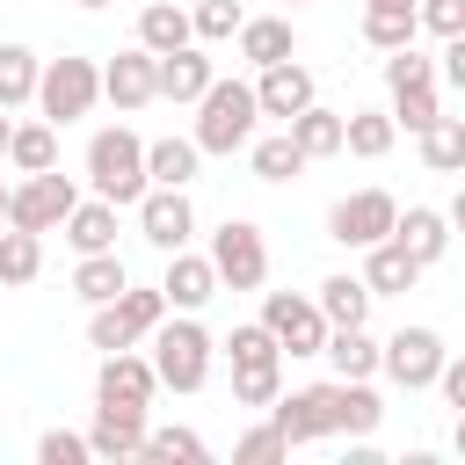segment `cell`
Wrapping results in <instances>:
<instances>
[{"label": "cell", "instance_id": "6da1fadb", "mask_svg": "<svg viewBox=\"0 0 465 465\" xmlns=\"http://www.w3.org/2000/svg\"><path fill=\"white\" fill-rule=\"evenodd\" d=\"M254 124H262V102H254V80H211L203 94H196V145L203 153H218V160H232V153H247L254 145Z\"/></svg>", "mask_w": 465, "mask_h": 465}, {"label": "cell", "instance_id": "7a4b0ae2", "mask_svg": "<svg viewBox=\"0 0 465 465\" xmlns=\"http://www.w3.org/2000/svg\"><path fill=\"white\" fill-rule=\"evenodd\" d=\"M145 341H153V371H160V385H167V392H203V385H211L218 341H211V327H203L196 312H174V320H160Z\"/></svg>", "mask_w": 465, "mask_h": 465}, {"label": "cell", "instance_id": "3957f363", "mask_svg": "<svg viewBox=\"0 0 465 465\" xmlns=\"http://www.w3.org/2000/svg\"><path fill=\"white\" fill-rule=\"evenodd\" d=\"M87 182H94V196H109L116 211L138 203V196L153 189V182H145V138L124 131V124L94 131V138H87Z\"/></svg>", "mask_w": 465, "mask_h": 465}, {"label": "cell", "instance_id": "277c9868", "mask_svg": "<svg viewBox=\"0 0 465 465\" xmlns=\"http://www.w3.org/2000/svg\"><path fill=\"white\" fill-rule=\"evenodd\" d=\"M167 320V291L153 283V291H138V283H124L109 305H94V320H87V341L109 356V349H138L153 327Z\"/></svg>", "mask_w": 465, "mask_h": 465}, {"label": "cell", "instance_id": "5b68a950", "mask_svg": "<svg viewBox=\"0 0 465 465\" xmlns=\"http://www.w3.org/2000/svg\"><path fill=\"white\" fill-rule=\"evenodd\" d=\"M269 421L283 429V443H320V436H341V378L327 385H298V392H276L269 400Z\"/></svg>", "mask_w": 465, "mask_h": 465}, {"label": "cell", "instance_id": "8992f818", "mask_svg": "<svg viewBox=\"0 0 465 465\" xmlns=\"http://www.w3.org/2000/svg\"><path fill=\"white\" fill-rule=\"evenodd\" d=\"M94 102H102V65H94V58H51V65L36 73V109H44V124H80Z\"/></svg>", "mask_w": 465, "mask_h": 465}, {"label": "cell", "instance_id": "52a82bcc", "mask_svg": "<svg viewBox=\"0 0 465 465\" xmlns=\"http://www.w3.org/2000/svg\"><path fill=\"white\" fill-rule=\"evenodd\" d=\"M211 269H218V291H262L269 283V240L254 218H225L211 232Z\"/></svg>", "mask_w": 465, "mask_h": 465}, {"label": "cell", "instance_id": "ba28073f", "mask_svg": "<svg viewBox=\"0 0 465 465\" xmlns=\"http://www.w3.org/2000/svg\"><path fill=\"white\" fill-rule=\"evenodd\" d=\"M73 203H80V189H73V174H58V167H44V174H22V182L7 189V225H22V232H58Z\"/></svg>", "mask_w": 465, "mask_h": 465}, {"label": "cell", "instance_id": "9c48e42d", "mask_svg": "<svg viewBox=\"0 0 465 465\" xmlns=\"http://www.w3.org/2000/svg\"><path fill=\"white\" fill-rule=\"evenodd\" d=\"M262 327L283 341V356H320L327 349V312L298 291H262Z\"/></svg>", "mask_w": 465, "mask_h": 465}, {"label": "cell", "instance_id": "30bf717a", "mask_svg": "<svg viewBox=\"0 0 465 465\" xmlns=\"http://www.w3.org/2000/svg\"><path fill=\"white\" fill-rule=\"evenodd\" d=\"M443 334L436 327H400L392 341H378V371L392 378V385H407V392H421V385H436V371H443Z\"/></svg>", "mask_w": 465, "mask_h": 465}, {"label": "cell", "instance_id": "8fae6325", "mask_svg": "<svg viewBox=\"0 0 465 465\" xmlns=\"http://www.w3.org/2000/svg\"><path fill=\"white\" fill-rule=\"evenodd\" d=\"M392 218H400V203H392L385 189H356V196H341V203L327 211V240H341V247H378V240L392 232Z\"/></svg>", "mask_w": 465, "mask_h": 465}, {"label": "cell", "instance_id": "7c38bea8", "mask_svg": "<svg viewBox=\"0 0 465 465\" xmlns=\"http://www.w3.org/2000/svg\"><path fill=\"white\" fill-rule=\"evenodd\" d=\"M131 211H138V232H145L160 254H174V247H189V240H196V211H189V189H160V182H153V189H145Z\"/></svg>", "mask_w": 465, "mask_h": 465}, {"label": "cell", "instance_id": "4fadbf2b", "mask_svg": "<svg viewBox=\"0 0 465 465\" xmlns=\"http://www.w3.org/2000/svg\"><path fill=\"white\" fill-rule=\"evenodd\" d=\"M153 392H160L153 356H138V349H109V356H102L94 400H109V407H153Z\"/></svg>", "mask_w": 465, "mask_h": 465}, {"label": "cell", "instance_id": "5bb4252c", "mask_svg": "<svg viewBox=\"0 0 465 465\" xmlns=\"http://www.w3.org/2000/svg\"><path fill=\"white\" fill-rule=\"evenodd\" d=\"M102 94H109L116 109H145V102H160V65H153V51H145V44L116 51V58L102 65Z\"/></svg>", "mask_w": 465, "mask_h": 465}, {"label": "cell", "instance_id": "9a60e30c", "mask_svg": "<svg viewBox=\"0 0 465 465\" xmlns=\"http://www.w3.org/2000/svg\"><path fill=\"white\" fill-rule=\"evenodd\" d=\"M254 102H262V116L291 124L305 102H320V87H312V73H305L298 58H276V65H262V80H254Z\"/></svg>", "mask_w": 465, "mask_h": 465}, {"label": "cell", "instance_id": "2e32d148", "mask_svg": "<svg viewBox=\"0 0 465 465\" xmlns=\"http://www.w3.org/2000/svg\"><path fill=\"white\" fill-rule=\"evenodd\" d=\"M160 291H167V312H203V305L218 298V269H211V254H189V247H174V254H167V276H160Z\"/></svg>", "mask_w": 465, "mask_h": 465}, {"label": "cell", "instance_id": "e0dca14e", "mask_svg": "<svg viewBox=\"0 0 465 465\" xmlns=\"http://www.w3.org/2000/svg\"><path fill=\"white\" fill-rule=\"evenodd\" d=\"M87 443H94V458H145V407H109V400H94V429H87Z\"/></svg>", "mask_w": 465, "mask_h": 465}, {"label": "cell", "instance_id": "ac0fdd59", "mask_svg": "<svg viewBox=\"0 0 465 465\" xmlns=\"http://www.w3.org/2000/svg\"><path fill=\"white\" fill-rule=\"evenodd\" d=\"M392 240H400V247H407L421 269H436V262L450 254V240H458V232H450V218H443V211H429V203H407V211L392 218Z\"/></svg>", "mask_w": 465, "mask_h": 465}, {"label": "cell", "instance_id": "d6986e66", "mask_svg": "<svg viewBox=\"0 0 465 465\" xmlns=\"http://www.w3.org/2000/svg\"><path fill=\"white\" fill-rule=\"evenodd\" d=\"M363 283H371V298H407V291L421 283V262L385 232L378 247H363Z\"/></svg>", "mask_w": 465, "mask_h": 465}, {"label": "cell", "instance_id": "ffe728a7", "mask_svg": "<svg viewBox=\"0 0 465 465\" xmlns=\"http://www.w3.org/2000/svg\"><path fill=\"white\" fill-rule=\"evenodd\" d=\"M232 44H240V58H247L254 73H262V65H276V58H298V29H291L283 15H247Z\"/></svg>", "mask_w": 465, "mask_h": 465}, {"label": "cell", "instance_id": "44dd1931", "mask_svg": "<svg viewBox=\"0 0 465 465\" xmlns=\"http://www.w3.org/2000/svg\"><path fill=\"white\" fill-rule=\"evenodd\" d=\"M153 65H160V94H167V102H196V94H203V87L218 80V65L203 58V44H182V51H160Z\"/></svg>", "mask_w": 465, "mask_h": 465}, {"label": "cell", "instance_id": "7402d4cb", "mask_svg": "<svg viewBox=\"0 0 465 465\" xmlns=\"http://www.w3.org/2000/svg\"><path fill=\"white\" fill-rule=\"evenodd\" d=\"M196 167H203V145L196 138H153L145 145V182H160V189H189Z\"/></svg>", "mask_w": 465, "mask_h": 465}, {"label": "cell", "instance_id": "603a6c76", "mask_svg": "<svg viewBox=\"0 0 465 465\" xmlns=\"http://www.w3.org/2000/svg\"><path fill=\"white\" fill-rule=\"evenodd\" d=\"M58 232L73 240V254H102V247H116V203H109V196H87V203L65 211Z\"/></svg>", "mask_w": 465, "mask_h": 465}, {"label": "cell", "instance_id": "cb8c5ba5", "mask_svg": "<svg viewBox=\"0 0 465 465\" xmlns=\"http://www.w3.org/2000/svg\"><path fill=\"white\" fill-rule=\"evenodd\" d=\"M312 305L327 312V327H363L371 320V283L363 276H320V291H312Z\"/></svg>", "mask_w": 465, "mask_h": 465}, {"label": "cell", "instance_id": "d4e9b609", "mask_svg": "<svg viewBox=\"0 0 465 465\" xmlns=\"http://www.w3.org/2000/svg\"><path fill=\"white\" fill-rule=\"evenodd\" d=\"M138 44L160 58V51H182V44H196V22H189V7H174V0H153V7H138Z\"/></svg>", "mask_w": 465, "mask_h": 465}, {"label": "cell", "instance_id": "484cf974", "mask_svg": "<svg viewBox=\"0 0 465 465\" xmlns=\"http://www.w3.org/2000/svg\"><path fill=\"white\" fill-rule=\"evenodd\" d=\"M392 138H400L392 109H349L341 116V153H356V160H385Z\"/></svg>", "mask_w": 465, "mask_h": 465}, {"label": "cell", "instance_id": "4316f807", "mask_svg": "<svg viewBox=\"0 0 465 465\" xmlns=\"http://www.w3.org/2000/svg\"><path fill=\"white\" fill-rule=\"evenodd\" d=\"M283 131L298 138V153H305V160H334V153H341V109H320V102H305V109H298Z\"/></svg>", "mask_w": 465, "mask_h": 465}, {"label": "cell", "instance_id": "83f0119b", "mask_svg": "<svg viewBox=\"0 0 465 465\" xmlns=\"http://www.w3.org/2000/svg\"><path fill=\"white\" fill-rule=\"evenodd\" d=\"M7 167L15 174H44V167H58V124H15V138H7Z\"/></svg>", "mask_w": 465, "mask_h": 465}, {"label": "cell", "instance_id": "f1b7e54d", "mask_svg": "<svg viewBox=\"0 0 465 465\" xmlns=\"http://www.w3.org/2000/svg\"><path fill=\"white\" fill-rule=\"evenodd\" d=\"M247 160H254V182H298L312 160L298 153V138L291 131H269V138H254L247 145Z\"/></svg>", "mask_w": 465, "mask_h": 465}, {"label": "cell", "instance_id": "f546056e", "mask_svg": "<svg viewBox=\"0 0 465 465\" xmlns=\"http://www.w3.org/2000/svg\"><path fill=\"white\" fill-rule=\"evenodd\" d=\"M124 283H131V276H124L116 247H102V254H80V262H73V298H87V305H109Z\"/></svg>", "mask_w": 465, "mask_h": 465}, {"label": "cell", "instance_id": "4dcf8cb0", "mask_svg": "<svg viewBox=\"0 0 465 465\" xmlns=\"http://www.w3.org/2000/svg\"><path fill=\"white\" fill-rule=\"evenodd\" d=\"M320 356L334 363V378H371L378 371V341L363 327H327V349Z\"/></svg>", "mask_w": 465, "mask_h": 465}, {"label": "cell", "instance_id": "1f68e13d", "mask_svg": "<svg viewBox=\"0 0 465 465\" xmlns=\"http://www.w3.org/2000/svg\"><path fill=\"white\" fill-rule=\"evenodd\" d=\"M421 167L429 174H465V116H436L421 131Z\"/></svg>", "mask_w": 465, "mask_h": 465}, {"label": "cell", "instance_id": "d6a6232c", "mask_svg": "<svg viewBox=\"0 0 465 465\" xmlns=\"http://www.w3.org/2000/svg\"><path fill=\"white\" fill-rule=\"evenodd\" d=\"M36 269H44V232L7 225V232H0V283L22 291V283H36Z\"/></svg>", "mask_w": 465, "mask_h": 465}, {"label": "cell", "instance_id": "836d02e7", "mask_svg": "<svg viewBox=\"0 0 465 465\" xmlns=\"http://www.w3.org/2000/svg\"><path fill=\"white\" fill-rule=\"evenodd\" d=\"M36 73H44V58L29 44H0V109L36 102Z\"/></svg>", "mask_w": 465, "mask_h": 465}, {"label": "cell", "instance_id": "e575fe53", "mask_svg": "<svg viewBox=\"0 0 465 465\" xmlns=\"http://www.w3.org/2000/svg\"><path fill=\"white\" fill-rule=\"evenodd\" d=\"M421 36V15L414 7H363V44L371 51H400Z\"/></svg>", "mask_w": 465, "mask_h": 465}, {"label": "cell", "instance_id": "d590c367", "mask_svg": "<svg viewBox=\"0 0 465 465\" xmlns=\"http://www.w3.org/2000/svg\"><path fill=\"white\" fill-rule=\"evenodd\" d=\"M211 443L196 429H145V465H203Z\"/></svg>", "mask_w": 465, "mask_h": 465}, {"label": "cell", "instance_id": "8d00e7d4", "mask_svg": "<svg viewBox=\"0 0 465 465\" xmlns=\"http://www.w3.org/2000/svg\"><path fill=\"white\" fill-rule=\"evenodd\" d=\"M436 116H443V102H436V80L392 87V124H400V131H414V138H421V131H429Z\"/></svg>", "mask_w": 465, "mask_h": 465}, {"label": "cell", "instance_id": "74e56055", "mask_svg": "<svg viewBox=\"0 0 465 465\" xmlns=\"http://www.w3.org/2000/svg\"><path fill=\"white\" fill-rule=\"evenodd\" d=\"M218 349L232 356V371H240V363H283V341H276V334H269L262 320H247V327H232V334H225Z\"/></svg>", "mask_w": 465, "mask_h": 465}, {"label": "cell", "instance_id": "f35d334b", "mask_svg": "<svg viewBox=\"0 0 465 465\" xmlns=\"http://www.w3.org/2000/svg\"><path fill=\"white\" fill-rule=\"evenodd\" d=\"M283 392V363H240L232 371V407H269Z\"/></svg>", "mask_w": 465, "mask_h": 465}, {"label": "cell", "instance_id": "ab89813d", "mask_svg": "<svg viewBox=\"0 0 465 465\" xmlns=\"http://www.w3.org/2000/svg\"><path fill=\"white\" fill-rule=\"evenodd\" d=\"M196 44H232L240 36V22H247V7L240 0H196Z\"/></svg>", "mask_w": 465, "mask_h": 465}, {"label": "cell", "instance_id": "60d3db41", "mask_svg": "<svg viewBox=\"0 0 465 465\" xmlns=\"http://www.w3.org/2000/svg\"><path fill=\"white\" fill-rule=\"evenodd\" d=\"M87 458H94V443L73 436V429H44L36 436V465H87Z\"/></svg>", "mask_w": 465, "mask_h": 465}, {"label": "cell", "instance_id": "b9f144b4", "mask_svg": "<svg viewBox=\"0 0 465 465\" xmlns=\"http://www.w3.org/2000/svg\"><path fill=\"white\" fill-rule=\"evenodd\" d=\"M232 458H240V465H269V458H291V443H283L276 421H254V429L232 443Z\"/></svg>", "mask_w": 465, "mask_h": 465}, {"label": "cell", "instance_id": "7bdbcfd3", "mask_svg": "<svg viewBox=\"0 0 465 465\" xmlns=\"http://www.w3.org/2000/svg\"><path fill=\"white\" fill-rule=\"evenodd\" d=\"M414 80H436V58H421L414 44L385 51V87H414Z\"/></svg>", "mask_w": 465, "mask_h": 465}, {"label": "cell", "instance_id": "ee69618b", "mask_svg": "<svg viewBox=\"0 0 465 465\" xmlns=\"http://www.w3.org/2000/svg\"><path fill=\"white\" fill-rule=\"evenodd\" d=\"M414 15H421L429 36H458L465 29V0H414Z\"/></svg>", "mask_w": 465, "mask_h": 465}, {"label": "cell", "instance_id": "f6af8a7d", "mask_svg": "<svg viewBox=\"0 0 465 465\" xmlns=\"http://www.w3.org/2000/svg\"><path fill=\"white\" fill-rule=\"evenodd\" d=\"M436 80H450V87L465 94V29H458V36H443V58H436Z\"/></svg>", "mask_w": 465, "mask_h": 465}, {"label": "cell", "instance_id": "bcb514c9", "mask_svg": "<svg viewBox=\"0 0 465 465\" xmlns=\"http://www.w3.org/2000/svg\"><path fill=\"white\" fill-rule=\"evenodd\" d=\"M436 385H443V400L465 414V356H443V371H436Z\"/></svg>", "mask_w": 465, "mask_h": 465}, {"label": "cell", "instance_id": "7dc6e473", "mask_svg": "<svg viewBox=\"0 0 465 465\" xmlns=\"http://www.w3.org/2000/svg\"><path fill=\"white\" fill-rule=\"evenodd\" d=\"M443 218H450V232H465V189L450 196V211H443Z\"/></svg>", "mask_w": 465, "mask_h": 465}, {"label": "cell", "instance_id": "c3c4849f", "mask_svg": "<svg viewBox=\"0 0 465 465\" xmlns=\"http://www.w3.org/2000/svg\"><path fill=\"white\" fill-rule=\"evenodd\" d=\"M450 450H458V458H465V414H458V429H450Z\"/></svg>", "mask_w": 465, "mask_h": 465}, {"label": "cell", "instance_id": "681fc988", "mask_svg": "<svg viewBox=\"0 0 465 465\" xmlns=\"http://www.w3.org/2000/svg\"><path fill=\"white\" fill-rule=\"evenodd\" d=\"M7 138H15V124H7V109H0V160H7Z\"/></svg>", "mask_w": 465, "mask_h": 465}, {"label": "cell", "instance_id": "f907efd6", "mask_svg": "<svg viewBox=\"0 0 465 465\" xmlns=\"http://www.w3.org/2000/svg\"><path fill=\"white\" fill-rule=\"evenodd\" d=\"M363 7H414V0H363Z\"/></svg>", "mask_w": 465, "mask_h": 465}, {"label": "cell", "instance_id": "816d5d0a", "mask_svg": "<svg viewBox=\"0 0 465 465\" xmlns=\"http://www.w3.org/2000/svg\"><path fill=\"white\" fill-rule=\"evenodd\" d=\"M0 225H7V189H0Z\"/></svg>", "mask_w": 465, "mask_h": 465}, {"label": "cell", "instance_id": "f5cc1de1", "mask_svg": "<svg viewBox=\"0 0 465 465\" xmlns=\"http://www.w3.org/2000/svg\"><path fill=\"white\" fill-rule=\"evenodd\" d=\"M80 7H116V0H80Z\"/></svg>", "mask_w": 465, "mask_h": 465}, {"label": "cell", "instance_id": "db71d44e", "mask_svg": "<svg viewBox=\"0 0 465 465\" xmlns=\"http://www.w3.org/2000/svg\"><path fill=\"white\" fill-rule=\"evenodd\" d=\"M291 7H298V0H291Z\"/></svg>", "mask_w": 465, "mask_h": 465}]
</instances>
